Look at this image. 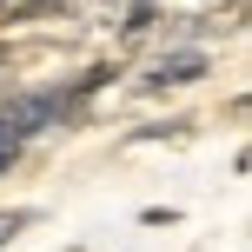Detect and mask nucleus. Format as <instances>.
I'll return each instance as SVG.
<instances>
[{
	"mask_svg": "<svg viewBox=\"0 0 252 252\" xmlns=\"http://www.w3.org/2000/svg\"><path fill=\"white\" fill-rule=\"evenodd\" d=\"M206 73H213L206 47H173V53L153 60V73L139 80V87H146V93H166V87H192V80H206Z\"/></svg>",
	"mask_w": 252,
	"mask_h": 252,
	"instance_id": "1",
	"label": "nucleus"
},
{
	"mask_svg": "<svg viewBox=\"0 0 252 252\" xmlns=\"http://www.w3.org/2000/svg\"><path fill=\"white\" fill-rule=\"evenodd\" d=\"M20 226H33V213H27V206H13V213H0V246H13V239H20Z\"/></svg>",
	"mask_w": 252,
	"mask_h": 252,
	"instance_id": "2",
	"label": "nucleus"
},
{
	"mask_svg": "<svg viewBox=\"0 0 252 252\" xmlns=\"http://www.w3.org/2000/svg\"><path fill=\"white\" fill-rule=\"evenodd\" d=\"M146 27H153V0H139V7H133V20H126V40H139Z\"/></svg>",
	"mask_w": 252,
	"mask_h": 252,
	"instance_id": "3",
	"label": "nucleus"
},
{
	"mask_svg": "<svg viewBox=\"0 0 252 252\" xmlns=\"http://www.w3.org/2000/svg\"><path fill=\"white\" fill-rule=\"evenodd\" d=\"M13 159H20V139H7V126H0V173H7Z\"/></svg>",
	"mask_w": 252,
	"mask_h": 252,
	"instance_id": "4",
	"label": "nucleus"
},
{
	"mask_svg": "<svg viewBox=\"0 0 252 252\" xmlns=\"http://www.w3.org/2000/svg\"><path fill=\"white\" fill-rule=\"evenodd\" d=\"M7 13H33V7H47V0H0Z\"/></svg>",
	"mask_w": 252,
	"mask_h": 252,
	"instance_id": "5",
	"label": "nucleus"
},
{
	"mask_svg": "<svg viewBox=\"0 0 252 252\" xmlns=\"http://www.w3.org/2000/svg\"><path fill=\"white\" fill-rule=\"evenodd\" d=\"M0 66H7V47H0Z\"/></svg>",
	"mask_w": 252,
	"mask_h": 252,
	"instance_id": "6",
	"label": "nucleus"
}]
</instances>
